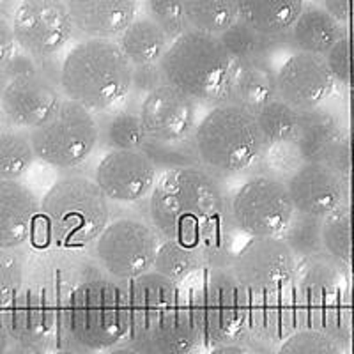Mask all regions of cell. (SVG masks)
Segmentation results:
<instances>
[{"label":"cell","mask_w":354,"mask_h":354,"mask_svg":"<svg viewBox=\"0 0 354 354\" xmlns=\"http://www.w3.org/2000/svg\"><path fill=\"white\" fill-rule=\"evenodd\" d=\"M229 218V198L221 179L204 167L161 174L149 197L151 225L163 241L198 248L205 234Z\"/></svg>","instance_id":"1"},{"label":"cell","mask_w":354,"mask_h":354,"mask_svg":"<svg viewBox=\"0 0 354 354\" xmlns=\"http://www.w3.org/2000/svg\"><path fill=\"white\" fill-rule=\"evenodd\" d=\"M61 319L68 337L80 349L106 353L131 333L128 290L112 278L85 280L68 294Z\"/></svg>","instance_id":"2"},{"label":"cell","mask_w":354,"mask_h":354,"mask_svg":"<svg viewBox=\"0 0 354 354\" xmlns=\"http://www.w3.org/2000/svg\"><path fill=\"white\" fill-rule=\"evenodd\" d=\"M133 66L115 41L82 39L62 61L61 91L93 113L115 106L131 93Z\"/></svg>","instance_id":"3"},{"label":"cell","mask_w":354,"mask_h":354,"mask_svg":"<svg viewBox=\"0 0 354 354\" xmlns=\"http://www.w3.org/2000/svg\"><path fill=\"white\" fill-rule=\"evenodd\" d=\"M294 286L301 330L330 335L344 349H349L354 344V286L349 273L324 255L303 262Z\"/></svg>","instance_id":"4"},{"label":"cell","mask_w":354,"mask_h":354,"mask_svg":"<svg viewBox=\"0 0 354 354\" xmlns=\"http://www.w3.org/2000/svg\"><path fill=\"white\" fill-rule=\"evenodd\" d=\"M41 221L50 241L80 248L100 239L110 223V201L94 179L64 176L41 198Z\"/></svg>","instance_id":"5"},{"label":"cell","mask_w":354,"mask_h":354,"mask_svg":"<svg viewBox=\"0 0 354 354\" xmlns=\"http://www.w3.org/2000/svg\"><path fill=\"white\" fill-rule=\"evenodd\" d=\"M194 138L202 167L218 179L246 172L268 149L254 113L234 105L213 106Z\"/></svg>","instance_id":"6"},{"label":"cell","mask_w":354,"mask_h":354,"mask_svg":"<svg viewBox=\"0 0 354 354\" xmlns=\"http://www.w3.org/2000/svg\"><path fill=\"white\" fill-rule=\"evenodd\" d=\"M160 66L167 84L213 109L221 103L236 62L220 37L192 30L170 44Z\"/></svg>","instance_id":"7"},{"label":"cell","mask_w":354,"mask_h":354,"mask_svg":"<svg viewBox=\"0 0 354 354\" xmlns=\"http://www.w3.org/2000/svg\"><path fill=\"white\" fill-rule=\"evenodd\" d=\"M250 292L225 270H207L204 282L188 298L204 346L239 344L248 337Z\"/></svg>","instance_id":"8"},{"label":"cell","mask_w":354,"mask_h":354,"mask_svg":"<svg viewBox=\"0 0 354 354\" xmlns=\"http://www.w3.org/2000/svg\"><path fill=\"white\" fill-rule=\"evenodd\" d=\"M28 137L37 160L57 170L80 167L101 140L100 122L94 113L66 97L52 119L28 133Z\"/></svg>","instance_id":"9"},{"label":"cell","mask_w":354,"mask_h":354,"mask_svg":"<svg viewBox=\"0 0 354 354\" xmlns=\"http://www.w3.org/2000/svg\"><path fill=\"white\" fill-rule=\"evenodd\" d=\"M234 229L250 238H280L296 216L287 183L273 176H252L229 198Z\"/></svg>","instance_id":"10"},{"label":"cell","mask_w":354,"mask_h":354,"mask_svg":"<svg viewBox=\"0 0 354 354\" xmlns=\"http://www.w3.org/2000/svg\"><path fill=\"white\" fill-rule=\"evenodd\" d=\"M160 234L151 223L138 218H117L94 243V255L115 282H129L154 268Z\"/></svg>","instance_id":"11"},{"label":"cell","mask_w":354,"mask_h":354,"mask_svg":"<svg viewBox=\"0 0 354 354\" xmlns=\"http://www.w3.org/2000/svg\"><path fill=\"white\" fill-rule=\"evenodd\" d=\"M18 48L34 59L55 57L75 36L71 11L62 0H24L11 12Z\"/></svg>","instance_id":"12"},{"label":"cell","mask_w":354,"mask_h":354,"mask_svg":"<svg viewBox=\"0 0 354 354\" xmlns=\"http://www.w3.org/2000/svg\"><path fill=\"white\" fill-rule=\"evenodd\" d=\"M299 261L282 238H250L234 257L229 271L248 292L292 286Z\"/></svg>","instance_id":"13"},{"label":"cell","mask_w":354,"mask_h":354,"mask_svg":"<svg viewBox=\"0 0 354 354\" xmlns=\"http://www.w3.org/2000/svg\"><path fill=\"white\" fill-rule=\"evenodd\" d=\"M93 179L110 202L135 204L151 197L160 170L144 151H109L97 163Z\"/></svg>","instance_id":"14"},{"label":"cell","mask_w":354,"mask_h":354,"mask_svg":"<svg viewBox=\"0 0 354 354\" xmlns=\"http://www.w3.org/2000/svg\"><path fill=\"white\" fill-rule=\"evenodd\" d=\"M64 101L59 87L41 75L15 78L2 87V113L9 126L20 131H34L50 121Z\"/></svg>","instance_id":"15"},{"label":"cell","mask_w":354,"mask_h":354,"mask_svg":"<svg viewBox=\"0 0 354 354\" xmlns=\"http://www.w3.org/2000/svg\"><path fill=\"white\" fill-rule=\"evenodd\" d=\"M197 105V101L165 84L142 97L138 112L149 138L172 144L195 135L201 122Z\"/></svg>","instance_id":"16"},{"label":"cell","mask_w":354,"mask_h":354,"mask_svg":"<svg viewBox=\"0 0 354 354\" xmlns=\"http://www.w3.org/2000/svg\"><path fill=\"white\" fill-rule=\"evenodd\" d=\"M298 214L324 220L351 201V185L326 163H303L287 181Z\"/></svg>","instance_id":"17"},{"label":"cell","mask_w":354,"mask_h":354,"mask_svg":"<svg viewBox=\"0 0 354 354\" xmlns=\"http://www.w3.org/2000/svg\"><path fill=\"white\" fill-rule=\"evenodd\" d=\"M278 97L298 112L319 109L331 96L335 80L324 57L292 53L277 69Z\"/></svg>","instance_id":"18"},{"label":"cell","mask_w":354,"mask_h":354,"mask_svg":"<svg viewBox=\"0 0 354 354\" xmlns=\"http://www.w3.org/2000/svg\"><path fill=\"white\" fill-rule=\"evenodd\" d=\"M62 306L57 305L50 290L24 287L17 298L2 308V328L12 344L43 346L55 331Z\"/></svg>","instance_id":"19"},{"label":"cell","mask_w":354,"mask_h":354,"mask_svg":"<svg viewBox=\"0 0 354 354\" xmlns=\"http://www.w3.org/2000/svg\"><path fill=\"white\" fill-rule=\"evenodd\" d=\"M301 330L296 286L250 292L248 335L262 344L278 347Z\"/></svg>","instance_id":"20"},{"label":"cell","mask_w":354,"mask_h":354,"mask_svg":"<svg viewBox=\"0 0 354 354\" xmlns=\"http://www.w3.org/2000/svg\"><path fill=\"white\" fill-rule=\"evenodd\" d=\"M124 287L128 290L129 312H131L129 346L142 351L154 324L174 305H177L183 294L176 282L156 271L133 278L129 282H124Z\"/></svg>","instance_id":"21"},{"label":"cell","mask_w":354,"mask_h":354,"mask_svg":"<svg viewBox=\"0 0 354 354\" xmlns=\"http://www.w3.org/2000/svg\"><path fill=\"white\" fill-rule=\"evenodd\" d=\"M41 198L21 181H0V248L15 250L34 238Z\"/></svg>","instance_id":"22"},{"label":"cell","mask_w":354,"mask_h":354,"mask_svg":"<svg viewBox=\"0 0 354 354\" xmlns=\"http://www.w3.org/2000/svg\"><path fill=\"white\" fill-rule=\"evenodd\" d=\"M75 34L85 39L115 41L138 18L135 0H71Z\"/></svg>","instance_id":"23"},{"label":"cell","mask_w":354,"mask_h":354,"mask_svg":"<svg viewBox=\"0 0 354 354\" xmlns=\"http://www.w3.org/2000/svg\"><path fill=\"white\" fill-rule=\"evenodd\" d=\"M277 97V69L270 59H259L236 62L229 87L221 97L220 105H234L255 113Z\"/></svg>","instance_id":"24"},{"label":"cell","mask_w":354,"mask_h":354,"mask_svg":"<svg viewBox=\"0 0 354 354\" xmlns=\"http://www.w3.org/2000/svg\"><path fill=\"white\" fill-rule=\"evenodd\" d=\"M204 346L198 324L189 308V303L181 298L151 330L144 354H194Z\"/></svg>","instance_id":"25"},{"label":"cell","mask_w":354,"mask_h":354,"mask_svg":"<svg viewBox=\"0 0 354 354\" xmlns=\"http://www.w3.org/2000/svg\"><path fill=\"white\" fill-rule=\"evenodd\" d=\"M344 36H346V28L321 4L305 2L298 21L287 36V43L294 53L326 57Z\"/></svg>","instance_id":"26"},{"label":"cell","mask_w":354,"mask_h":354,"mask_svg":"<svg viewBox=\"0 0 354 354\" xmlns=\"http://www.w3.org/2000/svg\"><path fill=\"white\" fill-rule=\"evenodd\" d=\"M342 133L338 117L331 110L319 106L298 112V129L292 145L305 163H324Z\"/></svg>","instance_id":"27"},{"label":"cell","mask_w":354,"mask_h":354,"mask_svg":"<svg viewBox=\"0 0 354 354\" xmlns=\"http://www.w3.org/2000/svg\"><path fill=\"white\" fill-rule=\"evenodd\" d=\"M305 2L283 0V2H239V20L254 28L255 32L270 39H286L298 21Z\"/></svg>","instance_id":"28"},{"label":"cell","mask_w":354,"mask_h":354,"mask_svg":"<svg viewBox=\"0 0 354 354\" xmlns=\"http://www.w3.org/2000/svg\"><path fill=\"white\" fill-rule=\"evenodd\" d=\"M115 44L135 68L160 64L161 59L169 52L172 41L149 17H138L117 37Z\"/></svg>","instance_id":"29"},{"label":"cell","mask_w":354,"mask_h":354,"mask_svg":"<svg viewBox=\"0 0 354 354\" xmlns=\"http://www.w3.org/2000/svg\"><path fill=\"white\" fill-rule=\"evenodd\" d=\"M326 255L346 271L354 268V202L349 201L322 220Z\"/></svg>","instance_id":"30"},{"label":"cell","mask_w":354,"mask_h":354,"mask_svg":"<svg viewBox=\"0 0 354 354\" xmlns=\"http://www.w3.org/2000/svg\"><path fill=\"white\" fill-rule=\"evenodd\" d=\"M101 145L109 151H142L149 135L145 131L140 112L117 110L100 122Z\"/></svg>","instance_id":"31"},{"label":"cell","mask_w":354,"mask_h":354,"mask_svg":"<svg viewBox=\"0 0 354 354\" xmlns=\"http://www.w3.org/2000/svg\"><path fill=\"white\" fill-rule=\"evenodd\" d=\"M202 270H205V264L197 246L179 241H161L153 271L163 274L179 286L185 283L189 277L201 273Z\"/></svg>","instance_id":"32"},{"label":"cell","mask_w":354,"mask_h":354,"mask_svg":"<svg viewBox=\"0 0 354 354\" xmlns=\"http://www.w3.org/2000/svg\"><path fill=\"white\" fill-rule=\"evenodd\" d=\"M189 27L195 32L220 37L236 21H239V2L213 0V2H185Z\"/></svg>","instance_id":"33"},{"label":"cell","mask_w":354,"mask_h":354,"mask_svg":"<svg viewBox=\"0 0 354 354\" xmlns=\"http://www.w3.org/2000/svg\"><path fill=\"white\" fill-rule=\"evenodd\" d=\"M36 151L25 131L4 128L0 133V181H20L32 167Z\"/></svg>","instance_id":"34"},{"label":"cell","mask_w":354,"mask_h":354,"mask_svg":"<svg viewBox=\"0 0 354 354\" xmlns=\"http://www.w3.org/2000/svg\"><path fill=\"white\" fill-rule=\"evenodd\" d=\"M220 41L234 59V62H248L270 59L271 53L280 44L287 43V37L286 39H270V37L257 34L254 28H250L248 25L239 20L225 34H221Z\"/></svg>","instance_id":"35"},{"label":"cell","mask_w":354,"mask_h":354,"mask_svg":"<svg viewBox=\"0 0 354 354\" xmlns=\"http://www.w3.org/2000/svg\"><path fill=\"white\" fill-rule=\"evenodd\" d=\"M254 115L268 147L292 144L298 129V110L277 97L259 109Z\"/></svg>","instance_id":"36"},{"label":"cell","mask_w":354,"mask_h":354,"mask_svg":"<svg viewBox=\"0 0 354 354\" xmlns=\"http://www.w3.org/2000/svg\"><path fill=\"white\" fill-rule=\"evenodd\" d=\"M280 238L286 241L294 257L301 262L326 255L322 241V220L319 218L296 213L290 225Z\"/></svg>","instance_id":"37"},{"label":"cell","mask_w":354,"mask_h":354,"mask_svg":"<svg viewBox=\"0 0 354 354\" xmlns=\"http://www.w3.org/2000/svg\"><path fill=\"white\" fill-rule=\"evenodd\" d=\"M142 151L153 160L161 174L177 169H188V167H202L194 137L183 142H172V144L149 138Z\"/></svg>","instance_id":"38"},{"label":"cell","mask_w":354,"mask_h":354,"mask_svg":"<svg viewBox=\"0 0 354 354\" xmlns=\"http://www.w3.org/2000/svg\"><path fill=\"white\" fill-rule=\"evenodd\" d=\"M198 250L204 259L205 270L229 271L234 257L238 254L234 252V225L230 218L218 223L205 234L198 245Z\"/></svg>","instance_id":"39"},{"label":"cell","mask_w":354,"mask_h":354,"mask_svg":"<svg viewBox=\"0 0 354 354\" xmlns=\"http://www.w3.org/2000/svg\"><path fill=\"white\" fill-rule=\"evenodd\" d=\"M145 17H149L158 27L167 34L170 41H176L185 34L192 32L185 2L177 0H149L145 2Z\"/></svg>","instance_id":"40"},{"label":"cell","mask_w":354,"mask_h":354,"mask_svg":"<svg viewBox=\"0 0 354 354\" xmlns=\"http://www.w3.org/2000/svg\"><path fill=\"white\" fill-rule=\"evenodd\" d=\"M277 354H346V349L330 335L315 330H298L278 346Z\"/></svg>","instance_id":"41"},{"label":"cell","mask_w":354,"mask_h":354,"mask_svg":"<svg viewBox=\"0 0 354 354\" xmlns=\"http://www.w3.org/2000/svg\"><path fill=\"white\" fill-rule=\"evenodd\" d=\"M25 261L20 250H2L0 254V308L8 306L24 289Z\"/></svg>","instance_id":"42"},{"label":"cell","mask_w":354,"mask_h":354,"mask_svg":"<svg viewBox=\"0 0 354 354\" xmlns=\"http://www.w3.org/2000/svg\"><path fill=\"white\" fill-rule=\"evenodd\" d=\"M324 61L333 77L335 85L354 91V34L347 32L330 50Z\"/></svg>","instance_id":"43"},{"label":"cell","mask_w":354,"mask_h":354,"mask_svg":"<svg viewBox=\"0 0 354 354\" xmlns=\"http://www.w3.org/2000/svg\"><path fill=\"white\" fill-rule=\"evenodd\" d=\"M331 170L342 177L344 181L349 185L354 183V129H347L342 133V137L338 138L337 144L331 147L324 160Z\"/></svg>","instance_id":"44"},{"label":"cell","mask_w":354,"mask_h":354,"mask_svg":"<svg viewBox=\"0 0 354 354\" xmlns=\"http://www.w3.org/2000/svg\"><path fill=\"white\" fill-rule=\"evenodd\" d=\"M165 77L161 71L160 64H149V66H135L133 68V80H131V91L137 96H147L158 87L165 85Z\"/></svg>","instance_id":"45"},{"label":"cell","mask_w":354,"mask_h":354,"mask_svg":"<svg viewBox=\"0 0 354 354\" xmlns=\"http://www.w3.org/2000/svg\"><path fill=\"white\" fill-rule=\"evenodd\" d=\"M0 71H2V87L8 82L15 80V78L28 77V75H39L36 59L28 55V53L21 52V50L15 53L6 64L0 66Z\"/></svg>","instance_id":"46"},{"label":"cell","mask_w":354,"mask_h":354,"mask_svg":"<svg viewBox=\"0 0 354 354\" xmlns=\"http://www.w3.org/2000/svg\"><path fill=\"white\" fill-rule=\"evenodd\" d=\"M17 37H15V30H12L11 17L4 15L0 17V66L11 59L17 53Z\"/></svg>","instance_id":"47"},{"label":"cell","mask_w":354,"mask_h":354,"mask_svg":"<svg viewBox=\"0 0 354 354\" xmlns=\"http://www.w3.org/2000/svg\"><path fill=\"white\" fill-rule=\"evenodd\" d=\"M321 6L346 28L347 34V28L354 25V0H335V2H324Z\"/></svg>","instance_id":"48"},{"label":"cell","mask_w":354,"mask_h":354,"mask_svg":"<svg viewBox=\"0 0 354 354\" xmlns=\"http://www.w3.org/2000/svg\"><path fill=\"white\" fill-rule=\"evenodd\" d=\"M37 71L43 78L53 84L55 87L61 88V77H62V62H55V57H46V59H37Z\"/></svg>","instance_id":"49"},{"label":"cell","mask_w":354,"mask_h":354,"mask_svg":"<svg viewBox=\"0 0 354 354\" xmlns=\"http://www.w3.org/2000/svg\"><path fill=\"white\" fill-rule=\"evenodd\" d=\"M207 354H255L254 351L250 349L246 344H227V346H218L211 347V351Z\"/></svg>","instance_id":"50"},{"label":"cell","mask_w":354,"mask_h":354,"mask_svg":"<svg viewBox=\"0 0 354 354\" xmlns=\"http://www.w3.org/2000/svg\"><path fill=\"white\" fill-rule=\"evenodd\" d=\"M4 354H46L43 346H36V344H11Z\"/></svg>","instance_id":"51"},{"label":"cell","mask_w":354,"mask_h":354,"mask_svg":"<svg viewBox=\"0 0 354 354\" xmlns=\"http://www.w3.org/2000/svg\"><path fill=\"white\" fill-rule=\"evenodd\" d=\"M105 354H144L142 351H138L137 347L129 346V344H126V346H117L113 347V349L106 351Z\"/></svg>","instance_id":"52"},{"label":"cell","mask_w":354,"mask_h":354,"mask_svg":"<svg viewBox=\"0 0 354 354\" xmlns=\"http://www.w3.org/2000/svg\"><path fill=\"white\" fill-rule=\"evenodd\" d=\"M53 354H82V353H80V351H77V349H71V347H66V349L55 351Z\"/></svg>","instance_id":"53"},{"label":"cell","mask_w":354,"mask_h":354,"mask_svg":"<svg viewBox=\"0 0 354 354\" xmlns=\"http://www.w3.org/2000/svg\"><path fill=\"white\" fill-rule=\"evenodd\" d=\"M351 201L354 202V183H353V185H351Z\"/></svg>","instance_id":"54"},{"label":"cell","mask_w":354,"mask_h":354,"mask_svg":"<svg viewBox=\"0 0 354 354\" xmlns=\"http://www.w3.org/2000/svg\"><path fill=\"white\" fill-rule=\"evenodd\" d=\"M346 354H354V344H353V346H351V347H349V349H347V351H346Z\"/></svg>","instance_id":"55"},{"label":"cell","mask_w":354,"mask_h":354,"mask_svg":"<svg viewBox=\"0 0 354 354\" xmlns=\"http://www.w3.org/2000/svg\"><path fill=\"white\" fill-rule=\"evenodd\" d=\"M353 322H354V289H353Z\"/></svg>","instance_id":"56"}]
</instances>
